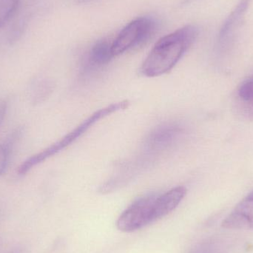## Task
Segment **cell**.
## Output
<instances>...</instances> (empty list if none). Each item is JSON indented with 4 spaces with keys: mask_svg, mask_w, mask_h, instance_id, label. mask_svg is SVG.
Instances as JSON below:
<instances>
[{
    "mask_svg": "<svg viewBox=\"0 0 253 253\" xmlns=\"http://www.w3.org/2000/svg\"><path fill=\"white\" fill-rule=\"evenodd\" d=\"M198 36L197 28L187 25L161 38L141 65L143 75L150 78L169 72L179 62Z\"/></svg>",
    "mask_w": 253,
    "mask_h": 253,
    "instance_id": "1",
    "label": "cell"
},
{
    "mask_svg": "<svg viewBox=\"0 0 253 253\" xmlns=\"http://www.w3.org/2000/svg\"><path fill=\"white\" fill-rule=\"evenodd\" d=\"M129 105V102L127 100H124L117 102V103L111 104L105 108L98 110L90 117H87L81 124L76 126L71 132L64 135L60 139L58 140L51 145L46 147L40 153L33 155L31 157L24 161L18 168V174L19 175H26L33 168L50 159L52 156L60 153L61 151L67 148L68 146L75 142L79 138H80L83 134L85 133L90 127H92V126H94L98 122L100 121L102 119L106 118L107 117L111 116L114 113L126 109Z\"/></svg>",
    "mask_w": 253,
    "mask_h": 253,
    "instance_id": "2",
    "label": "cell"
},
{
    "mask_svg": "<svg viewBox=\"0 0 253 253\" xmlns=\"http://www.w3.org/2000/svg\"><path fill=\"white\" fill-rule=\"evenodd\" d=\"M157 195L152 193L132 202L117 220V228L131 233L155 222L154 202Z\"/></svg>",
    "mask_w": 253,
    "mask_h": 253,
    "instance_id": "3",
    "label": "cell"
},
{
    "mask_svg": "<svg viewBox=\"0 0 253 253\" xmlns=\"http://www.w3.org/2000/svg\"><path fill=\"white\" fill-rule=\"evenodd\" d=\"M155 27L156 22L149 17L138 18L129 22L112 42L114 56H119L147 41L153 34Z\"/></svg>",
    "mask_w": 253,
    "mask_h": 253,
    "instance_id": "4",
    "label": "cell"
},
{
    "mask_svg": "<svg viewBox=\"0 0 253 253\" xmlns=\"http://www.w3.org/2000/svg\"><path fill=\"white\" fill-rule=\"evenodd\" d=\"M184 128L177 123H167L156 126L144 140L146 155L154 156L168 151L179 141Z\"/></svg>",
    "mask_w": 253,
    "mask_h": 253,
    "instance_id": "5",
    "label": "cell"
},
{
    "mask_svg": "<svg viewBox=\"0 0 253 253\" xmlns=\"http://www.w3.org/2000/svg\"><path fill=\"white\" fill-rule=\"evenodd\" d=\"M221 226L229 230H253V190L235 207Z\"/></svg>",
    "mask_w": 253,
    "mask_h": 253,
    "instance_id": "6",
    "label": "cell"
},
{
    "mask_svg": "<svg viewBox=\"0 0 253 253\" xmlns=\"http://www.w3.org/2000/svg\"><path fill=\"white\" fill-rule=\"evenodd\" d=\"M186 193L185 187L178 186L163 194H158L154 202V221H158L172 212L184 199Z\"/></svg>",
    "mask_w": 253,
    "mask_h": 253,
    "instance_id": "7",
    "label": "cell"
},
{
    "mask_svg": "<svg viewBox=\"0 0 253 253\" xmlns=\"http://www.w3.org/2000/svg\"><path fill=\"white\" fill-rule=\"evenodd\" d=\"M111 45L112 43L111 44L105 40L97 42L90 49L87 55L84 71L90 72L109 63L110 61L114 57Z\"/></svg>",
    "mask_w": 253,
    "mask_h": 253,
    "instance_id": "8",
    "label": "cell"
},
{
    "mask_svg": "<svg viewBox=\"0 0 253 253\" xmlns=\"http://www.w3.org/2000/svg\"><path fill=\"white\" fill-rule=\"evenodd\" d=\"M236 108L249 119H253V74L242 82L236 94Z\"/></svg>",
    "mask_w": 253,
    "mask_h": 253,
    "instance_id": "9",
    "label": "cell"
},
{
    "mask_svg": "<svg viewBox=\"0 0 253 253\" xmlns=\"http://www.w3.org/2000/svg\"><path fill=\"white\" fill-rule=\"evenodd\" d=\"M247 6H248L247 1H242L241 4L238 6L236 10H234L233 13H232L231 16L226 21L222 29H221V33H220V41H221V42H225V40L233 32L235 28L239 25V22H240L242 17H243L244 13L246 10Z\"/></svg>",
    "mask_w": 253,
    "mask_h": 253,
    "instance_id": "10",
    "label": "cell"
},
{
    "mask_svg": "<svg viewBox=\"0 0 253 253\" xmlns=\"http://www.w3.org/2000/svg\"><path fill=\"white\" fill-rule=\"evenodd\" d=\"M19 130L13 132L7 141L0 144V176L4 173L7 168L12 148L16 142V138L19 137Z\"/></svg>",
    "mask_w": 253,
    "mask_h": 253,
    "instance_id": "11",
    "label": "cell"
},
{
    "mask_svg": "<svg viewBox=\"0 0 253 253\" xmlns=\"http://www.w3.org/2000/svg\"><path fill=\"white\" fill-rule=\"evenodd\" d=\"M19 4L20 0H0V28L16 13Z\"/></svg>",
    "mask_w": 253,
    "mask_h": 253,
    "instance_id": "12",
    "label": "cell"
},
{
    "mask_svg": "<svg viewBox=\"0 0 253 253\" xmlns=\"http://www.w3.org/2000/svg\"><path fill=\"white\" fill-rule=\"evenodd\" d=\"M34 85L31 90V99L34 103L37 104L42 102L47 96L50 90V85L45 81L40 82Z\"/></svg>",
    "mask_w": 253,
    "mask_h": 253,
    "instance_id": "13",
    "label": "cell"
},
{
    "mask_svg": "<svg viewBox=\"0 0 253 253\" xmlns=\"http://www.w3.org/2000/svg\"><path fill=\"white\" fill-rule=\"evenodd\" d=\"M217 251H218V247L215 243L208 242V243L199 245L189 253H217Z\"/></svg>",
    "mask_w": 253,
    "mask_h": 253,
    "instance_id": "14",
    "label": "cell"
},
{
    "mask_svg": "<svg viewBox=\"0 0 253 253\" xmlns=\"http://www.w3.org/2000/svg\"><path fill=\"white\" fill-rule=\"evenodd\" d=\"M7 108V102L4 99H0V126H1V123H3L4 117H5Z\"/></svg>",
    "mask_w": 253,
    "mask_h": 253,
    "instance_id": "15",
    "label": "cell"
}]
</instances>
